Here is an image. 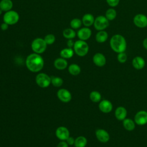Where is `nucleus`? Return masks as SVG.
Returning <instances> with one entry per match:
<instances>
[{
    "mask_svg": "<svg viewBox=\"0 0 147 147\" xmlns=\"http://www.w3.org/2000/svg\"><path fill=\"white\" fill-rule=\"evenodd\" d=\"M2 12H3V11H2V10L0 9V16H1V15L2 14Z\"/></svg>",
    "mask_w": 147,
    "mask_h": 147,
    "instance_id": "39",
    "label": "nucleus"
},
{
    "mask_svg": "<svg viewBox=\"0 0 147 147\" xmlns=\"http://www.w3.org/2000/svg\"><path fill=\"white\" fill-rule=\"evenodd\" d=\"M57 147H68V145L66 141H61L58 144Z\"/></svg>",
    "mask_w": 147,
    "mask_h": 147,
    "instance_id": "36",
    "label": "nucleus"
},
{
    "mask_svg": "<svg viewBox=\"0 0 147 147\" xmlns=\"http://www.w3.org/2000/svg\"><path fill=\"white\" fill-rule=\"evenodd\" d=\"M82 20L78 18H73L70 21V26L73 29H80V27L82 25Z\"/></svg>",
    "mask_w": 147,
    "mask_h": 147,
    "instance_id": "29",
    "label": "nucleus"
},
{
    "mask_svg": "<svg viewBox=\"0 0 147 147\" xmlns=\"http://www.w3.org/2000/svg\"><path fill=\"white\" fill-rule=\"evenodd\" d=\"M95 136L99 141L102 143L107 142L110 138L109 133L105 129H98L95 131Z\"/></svg>",
    "mask_w": 147,
    "mask_h": 147,
    "instance_id": "11",
    "label": "nucleus"
},
{
    "mask_svg": "<svg viewBox=\"0 0 147 147\" xmlns=\"http://www.w3.org/2000/svg\"><path fill=\"white\" fill-rule=\"evenodd\" d=\"M87 144V140L84 136H79L75 140V147H85Z\"/></svg>",
    "mask_w": 147,
    "mask_h": 147,
    "instance_id": "27",
    "label": "nucleus"
},
{
    "mask_svg": "<svg viewBox=\"0 0 147 147\" xmlns=\"http://www.w3.org/2000/svg\"><path fill=\"white\" fill-rule=\"evenodd\" d=\"M63 36L66 39H73L76 36V33L72 28H66L63 32Z\"/></svg>",
    "mask_w": 147,
    "mask_h": 147,
    "instance_id": "25",
    "label": "nucleus"
},
{
    "mask_svg": "<svg viewBox=\"0 0 147 147\" xmlns=\"http://www.w3.org/2000/svg\"><path fill=\"white\" fill-rule=\"evenodd\" d=\"M101 98L102 95L100 93L97 91H92L90 94V99L93 102H99L101 100Z\"/></svg>",
    "mask_w": 147,
    "mask_h": 147,
    "instance_id": "28",
    "label": "nucleus"
},
{
    "mask_svg": "<svg viewBox=\"0 0 147 147\" xmlns=\"http://www.w3.org/2000/svg\"><path fill=\"white\" fill-rule=\"evenodd\" d=\"M44 39L47 45H51L55 42L56 37L53 34H48L44 37Z\"/></svg>",
    "mask_w": 147,
    "mask_h": 147,
    "instance_id": "31",
    "label": "nucleus"
},
{
    "mask_svg": "<svg viewBox=\"0 0 147 147\" xmlns=\"http://www.w3.org/2000/svg\"><path fill=\"white\" fill-rule=\"evenodd\" d=\"M117 15V13L116 10L114 9V7H110L107 9V10L105 12V16L109 21H111L116 18Z\"/></svg>",
    "mask_w": 147,
    "mask_h": 147,
    "instance_id": "24",
    "label": "nucleus"
},
{
    "mask_svg": "<svg viewBox=\"0 0 147 147\" xmlns=\"http://www.w3.org/2000/svg\"><path fill=\"white\" fill-rule=\"evenodd\" d=\"M98 107L100 111L107 114L112 111L113 106L112 103L110 100L107 99H103L99 102Z\"/></svg>",
    "mask_w": 147,
    "mask_h": 147,
    "instance_id": "12",
    "label": "nucleus"
},
{
    "mask_svg": "<svg viewBox=\"0 0 147 147\" xmlns=\"http://www.w3.org/2000/svg\"><path fill=\"white\" fill-rule=\"evenodd\" d=\"M95 20L94 16L91 13H86L83 15L82 18L83 25L86 27H90L94 25Z\"/></svg>",
    "mask_w": 147,
    "mask_h": 147,
    "instance_id": "18",
    "label": "nucleus"
},
{
    "mask_svg": "<svg viewBox=\"0 0 147 147\" xmlns=\"http://www.w3.org/2000/svg\"><path fill=\"white\" fill-rule=\"evenodd\" d=\"M127 110L123 106H118L116 108L114 113L115 118L119 121L124 120L127 117Z\"/></svg>",
    "mask_w": 147,
    "mask_h": 147,
    "instance_id": "17",
    "label": "nucleus"
},
{
    "mask_svg": "<svg viewBox=\"0 0 147 147\" xmlns=\"http://www.w3.org/2000/svg\"><path fill=\"white\" fill-rule=\"evenodd\" d=\"M68 70L69 73L74 76L79 75L81 72V68L80 66L76 64H71L69 65Z\"/></svg>",
    "mask_w": 147,
    "mask_h": 147,
    "instance_id": "26",
    "label": "nucleus"
},
{
    "mask_svg": "<svg viewBox=\"0 0 147 147\" xmlns=\"http://www.w3.org/2000/svg\"><path fill=\"white\" fill-rule=\"evenodd\" d=\"M74 51L72 48H65L61 50L60 55L61 57L67 59L71 58L74 55Z\"/></svg>",
    "mask_w": 147,
    "mask_h": 147,
    "instance_id": "23",
    "label": "nucleus"
},
{
    "mask_svg": "<svg viewBox=\"0 0 147 147\" xmlns=\"http://www.w3.org/2000/svg\"><path fill=\"white\" fill-rule=\"evenodd\" d=\"M134 121L136 124L142 126L147 123V111L140 110L136 113L134 115Z\"/></svg>",
    "mask_w": 147,
    "mask_h": 147,
    "instance_id": "9",
    "label": "nucleus"
},
{
    "mask_svg": "<svg viewBox=\"0 0 147 147\" xmlns=\"http://www.w3.org/2000/svg\"><path fill=\"white\" fill-rule=\"evenodd\" d=\"M109 34L105 30L98 31L95 34V40L98 43H104L107 40Z\"/></svg>",
    "mask_w": 147,
    "mask_h": 147,
    "instance_id": "19",
    "label": "nucleus"
},
{
    "mask_svg": "<svg viewBox=\"0 0 147 147\" xmlns=\"http://www.w3.org/2000/svg\"><path fill=\"white\" fill-rule=\"evenodd\" d=\"M55 134L59 140L61 141H66L69 137V131L67 127L64 126H60L56 130Z\"/></svg>",
    "mask_w": 147,
    "mask_h": 147,
    "instance_id": "14",
    "label": "nucleus"
},
{
    "mask_svg": "<svg viewBox=\"0 0 147 147\" xmlns=\"http://www.w3.org/2000/svg\"><path fill=\"white\" fill-rule=\"evenodd\" d=\"M142 46L146 50H147V37L144 39L142 41Z\"/></svg>",
    "mask_w": 147,
    "mask_h": 147,
    "instance_id": "38",
    "label": "nucleus"
},
{
    "mask_svg": "<svg viewBox=\"0 0 147 147\" xmlns=\"http://www.w3.org/2000/svg\"><path fill=\"white\" fill-rule=\"evenodd\" d=\"M74 52L79 56H85L89 51V46L86 41L78 40L74 42L73 47Z\"/></svg>",
    "mask_w": 147,
    "mask_h": 147,
    "instance_id": "3",
    "label": "nucleus"
},
{
    "mask_svg": "<svg viewBox=\"0 0 147 147\" xmlns=\"http://www.w3.org/2000/svg\"><path fill=\"white\" fill-rule=\"evenodd\" d=\"M133 67L136 69H142L145 65V61L144 59L140 56L134 57L131 61Z\"/></svg>",
    "mask_w": 147,
    "mask_h": 147,
    "instance_id": "16",
    "label": "nucleus"
},
{
    "mask_svg": "<svg viewBox=\"0 0 147 147\" xmlns=\"http://www.w3.org/2000/svg\"><path fill=\"white\" fill-rule=\"evenodd\" d=\"M51 83L53 84V86L59 87L63 84V80L60 77L53 76L51 78Z\"/></svg>",
    "mask_w": 147,
    "mask_h": 147,
    "instance_id": "30",
    "label": "nucleus"
},
{
    "mask_svg": "<svg viewBox=\"0 0 147 147\" xmlns=\"http://www.w3.org/2000/svg\"><path fill=\"white\" fill-rule=\"evenodd\" d=\"M133 24L139 28H145L147 26V16L144 14L139 13L134 16L133 19Z\"/></svg>",
    "mask_w": 147,
    "mask_h": 147,
    "instance_id": "8",
    "label": "nucleus"
},
{
    "mask_svg": "<svg viewBox=\"0 0 147 147\" xmlns=\"http://www.w3.org/2000/svg\"><path fill=\"white\" fill-rule=\"evenodd\" d=\"M106 2L110 7H115L119 5L120 0H106Z\"/></svg>",
    "mask_w": 147,
    "mask_h": 147,
    "instance_id": "33",
    "label": "nucleus"
},
{
    "mask_svg": "<svg viewBox=\"0 0 147 147\" xmlns=\"http://www.w3.org/2000/svg\"><path fill=\"white\" fill-rule=\"evenodd\" d=\"M75 140V139H74L73 137L69 136V137L66 140V142H67V143L68 144V145H74Z\"/></svg>",
    "mask_w": 147,
    "mask_h": 147,
    "instance_id": "34",
    "label": "nucleus"
},
{
    "mask_svg": "<svg viewBox=\"0 0 147 147\" xmlns=\"http://www.w3.org/2000/svg\"><path fill=\"white\" fill-rule=\"evenodd\" d=\"M117 58L118 61L120 63H125L127 61V56L125 52H121L118 53Z\"/></svg>",
    "mask_w": 147,
    "mask_h": 147,
    "instance_id": "32",
    "label": "nucleus"
},
{
    "mask_svg": "<svg viewBox=\"0 0 147 147\" xmlns=\"http://www.w3.org/2000/svg\"><path fill=\"white\" fill-rule=\"evenodd\" d=\"M92 61L95 65L99 67H102L106 64V58L103 53L98 52L95 53L93 56Z\"/></svg>",
    "mask_w": 147,
    "mask_h": 147,
    "instance_id": "15",
    "label": "nucleus"
},
{
    "mask_svg": "<svg viewBox=\"0 0 147 147\" xmlns=\"http://www.w3.org/2000/svg\"><path fill=\"white\" fill-rule=\"evenodd\" d=\"M13 3L11 0H1L0 9L5 12L12 10Z\"/></svg>",
    "mask_w": 147,
    "mask_h": 147,
    "instance_id": "22",
    "label": "nucleus"
},
{
    "mask_svg": "<svg viewBox=\"0 0 147 147\" xmlns=\"http://www.w3.org/2000/svg\"><path fill=\"white\" fill-rule=\"evenodd\" d=\"M109 22L105 16L100 15L95 18L93 25L94 28L98 31L105 30L109 27L110 25Z\"/></svg>",
    "mask_w": 147,
    "mask_h": 147,
    "instance_id": "6",
    "label": "nucleus"
},
{
    "mask_svg": "<svg viewBox=\"0 0 147 147\" xmlns=\"http://www.w3.org/2000/svg\"><path fill=\"white\" fill-rule=\"evenodd\" d=\"M68 65V62L63 57H59L56 59L54 61L55 67L59 70H63L67 68Z\"/></svg>",
    "mask_w": 147,
    "mask_h": 147,
    "instance_id": "20",
    "label": "nucleus"
},
{
    "mask_svg": "<svg viewBox=\"0 0 147 147\" xmlns=\"http://www.w3.org/2000/svg\"><path fill=\"white\" fill-rule=\"evenodd\" d=\"M58 98L63 102H69L72 99V95L71 92L67 89L61 88L58 90L57 92Z\"/></svg>",
    "mask_w": 147,
    "mask_h": 147,
    "instance_id": "13",
    "label": "nucleus"
},
{
    "mask_svg": "<svg viewBox=\"0 0 147 147\" xmlns=\"http://www.w3.org/2000/svg\"><path fill=\"white\" fill-rule=\"evenodd\" d=\"M92 35V31L91 29L88 27H83L79 29L76 33V36H78L79 40L86 41L88 40Z\"/></svg>",
    "mask_w": 147,
    "mask_h": 147,
    "instance_id": "10",
    "label": "nucleus"
},
{
    "mask_svg": "<svg viewBox=\"0 0 147 147\" xmlns=\"http://www.w3.org/2000/svg\"><path fill=\"white\" fill-rule=\"evenodd\" d=\"M20 19V15L15 10H10L5 13L3 16V21L9 25L16 24Z\"/></svg>",
    "mask_w": 147,
    "mask_h": 147,
    "instance_id": "5",
    "label": "nucleus"
},
{
    "mask_svg": "<svg viewBox=\"0 0 147 147\" xmlns=\"http://www.w3.org/2000/svg\"><path fill=\"white\" fill-rule=\"evenodd\" d=\"M47 45H48L44 38L37 37L32 41L31 43V48L34 53L40 55L45 51Z\"/></svg>",
    "mask_w": 147,
    "mask_h": 147,
    "instance_id": "4",
    "label": "nucleus"
},
{
    "mask_svg": "<svg viewBox=\"0 0 147 147\" xmlns=\"http://www.w3.org/2000/svg\"><path fill=\"white\" fill-rule=\"evenodd\" d=\"M110 46L115 53L125 52L127 48V42L124 36L120 34H115L111 36L110 40Z\"/></svg>",
    "mask_w": 147,
    "mask_h": 147,
    "instance_id": "2",
    "label": "nucleus"
},
{
    "mask_svg": "<svg viewBox=\"0 0 147 147\" xmlns=\"http://www.w3.org/2000/svg\"><path fill=\"white\" fill-rule=\"evenodd\" d=\"M74 42L72 40V39H69L68 40L67 42V45L68 47V48H72L74 47Z\"/></svg>",
    "mask_w": 147,
    "mask_h": 147,
    "instance_id": "37",
    "label": "nucleus"
},
{
    "mask_svg": "<svg viewBox=\"0 0 147 147\" xmlns=\"http://www.w3.org/2000/svg\"><path fill=\"white\" fill-rule=\"evenodd\" d=\"M25 64L26 67L30 71L38 72L43 68L44 61L43 58L40 54L33 53L27 56Z\"/></svg>",
    "mask_w": 147,
    "mask_h": 147,
    "instance_id": "1",
    "label": "nucleus"
},
{
    "mask_svg": "<svg viewBox=\"0 0 147 147\" xmlns=\"http://www.w3.org/2000/svg\"><path fill=\"white\" fill-rule=\"evenodd\" d=\"M36 82L39 87L46 88L51 83V78L45 73H39L36 77Z\"/></svg>",
    "mask_w": 147,
    "mask_h": 147,
    "instance_id": "7",
    "label": "nucleus"
},
{
    "mask_svg": "<svg viewBox=\"0 0 147 147\" xmlns=\"http://www.w3.org/2000/svg\"><path fill=\"white\" fill-rule=\"evenodd\" d=\"M9 26V25L8 24H7L6 23L3 22V23H2V24H1L0 28H1V29L2 30L5 31V30H6L8 29Z\"/></svg>",
    "mask_w": 147,
    "mask_h": 147,
    "instance_id": "35",
    "label": "nucleus"
},
{
    "mask_svg": "<svg viewBox=\"0 0 147 147\" xmlns=\"http://www.w3.org/2000/svg\"><path fill=\"white\" fill-rule=\"evenodd\" d=\"M122 125L123 127L127 131H133L136 127V123L134 120L130 118H125L122 121Z\"/></svg>",
    "mask_w": 147,
    "mask_h": 147,
    "instance_id": "21",
    "label": "nucleus"
}]
</instances>
